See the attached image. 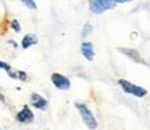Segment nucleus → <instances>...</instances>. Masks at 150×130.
<instances>
[{
	"mask_svg": "<svg viewBox=\"0 0 150 130\" xmlns=\"http://www.w3.org/2000/svg\"><path fill=\"white\" fill-rule=\"evenodd\" d=\"M118 50H120L122 55H125L127 57H129L132 62H135V63H139V65H146L145 59L140 56V53L136 50V49H132V48H120Z\"/></svg>",
	"mask_w": 150,
	"mask_h": 130,
	"instance_id": "nucleus-8",
	"label": "nucleus"
},
{
	"mask_svg": "<svg viewBox=\"0 0 150 130\" xmlns=\"http://www.w3.org/2000/svg\"><path fill=\"white\" fill-rule=\"evenodd\" d=\"M38 42H39V38H38L35 34H27V35H24L21 39V48L29 49L31 46H35Z\"/></svg>",
	"mask_w": 150,
	"mask_h": 130,
	"instance_id": "nucleus-9",
	"label": "nucleus"
},
{
	"mask_svg": "<svg viewBox=\"0 0 150 130\" xmlns=\"http://www.w3.org/2000/svg\"><path fill=\"white\" fill-rule=\"evenodd\" d=\"M89 11L93 14H103L106 11L114 9L117 3L115 0H89Z\"/></svg>",
	"mask_w": 150,
	"mask_h": 130,
	"instance_id": "nucleus-3",
	"label": "nucleus"
},
{
	"mask_svg": "<svg viewBox=\"0 0 150 130\" xmlns=\"http://www.w3.org/2000/svg\"><path fill=\"white\" fill-rule=\"evenodd\" d=\"M131 1H134V0H115L117 4H125V3H131Z\"/></svg>",
	"mask_w": 150,
	"mask_h": 130,
	"instance_id": "nucleus-15",
	"label": "nucleus"
},
{
	"mask_svg": "<svg viewBox=\"0 0 150 130\" xmlns=\"http://www.w3.org/2000/svg\"><path fill=\"white\" fill-rule=\"evenodd\" d=\"M50 81L60 91H68L71 88V80L67 76L61 74V73H52Z\"/></svg>",
	"mask_w": 150,
	"mask_h": 130,
	"instance_id": "nucleus-4",
	"label": "nucleus"
},
{
	"mask_svg": "<svg viewBox=\"0 0 150 130\" xmlns=\"http://www.w3.org/2000/svg\"><path fill=\"white\" fill-rule=\"evenodd\" d=\"M10 27H11V29H13L14 32H17V34L21 31V24H20V21H18V20H16V18L10 21Z\"/></svg>",
	"mask_w": 150,
	"mask_h": 130,
	"instance_id": "nucleus-13",
	"label": "nucleus"
},
{
	"mask_svg": "<svg viewBox=\"0 0 150 130\" xmlns=\"http://www.w3.org/2000/svg\"><path fill=\"white\" fill-rule=\"evenodd\" d=\"M117 84H118V87L122 90V92L128 94V95H131V97L145 98L146 95L149 94L145 87L138 85V84H135V83H132V81H129V80H125V78H118Z\"/></svg>",
	"mask_w": 150,
	"mask_h": 130,
	"instance_id": "nucleus-1",
	"label": "nucleus"
},
{
	"mask_svg": "<svg viewBox=\"0 0 150 130\" xmlns=\"http://www.w3.org/2000/svg\"><path fill=\"white\" fill-rule=\"evenodd\" d=\"M0 101L6 103V98H4V95H3V94H0Z\"/></svg>",
	"mask_w": 150,
	"mask_h": 130,
	"instance_id": "nucleus-16",
	"label": "nucleus"
},
{
	"mask_svg": "<svg viewBox=\"0 0 150 130\" xmlns=\"http://www.w3.org/2000/svg\"><path fill=\"white\" fill-rule=\"evenodd\" d=\"M17 80H20V81L25 83V81H28V80H29V76H28L27 71H24V70H17Z\"/></svg>",
	"mask_w": 150,
	"mask_h": 130,
	"instance_id": "nucleus-12",
	"label": "nucleus"
},
{
	"mask_svg": "<svg viewBox=\"0 0 150 130\" xmlns=\"http://www.w3.org/2000/svg\"><path fill=\"white\" fill-rule=\"evenodd\" d=\"M75 108H76V111H78V113H79V116H81V119H82V122L85 123V126L88 129H91V130L97 129L99 125H97L96 116L93 115V112H92L91 108H89L86 103L75 102Z\"/></svg>",
	"mask_w": 150,
	"mask_h": 130,
	"instance_id": "nucleus-2",
	"label": "nucleus"
},
{
	"mask_svg": "<svg viewBox=\"0 0 150 130\" xmlns=\"http://www.w3.org/2000/svg\"><path fill=\"white\" fill-rule=\"evenodd\" d=\"M92 32H93V25H92L91 22H85L83 27H82V31H81V37L83 39H86Z\"/></svg>",
	"mask_w": 150,
	"mask_h": 130,
	"instance_id": "nucleus-11",
	"label": "nucleus"
},
{
	"mask_svg": "<svg viewBox=\"0 0 150 130\" xmlns=\"http://www.w3.org/2000/svg\"><path fill=\"white\" fill-rule=\"evenodd\" d=\"M0 69H1V70H4L6 73L11 77V78L17 80V70H13V67H11L8 63H6V62H3V60H0Z\"/></svg>",
	"mask_w": 150,
	"mask_h": 130,
	"instance_id": "nucleus-10",
	"label": "nucleus"
},
{
	"mask_svg": "<svg viewBox=\"0 0 150 130\" xmlns=\"http://www.w3.org/2000/svg\"><path fill=\"white\" fill-rule=\"evenodd\" d=\"M29 103H31L32 108L39 109V111H47V108H49V101L43 95L38 94V92H32L31 94Z\"/></svg>",
	"mask_w": 150,
	"mask_h": 130,
	"instance_id": "nucleus-6",
	"label": "nucleus"
},
{
	"mask_svg": "<svg viewBox=\"0 0 150 130\" xmlns=\"http://www.w3.org/2000/svg\"><path fill=\"white\" fill-rule=\"evenodd\" d=\"M81 55L83 56V59L88 62H93L96 57V49L95 45L91 41H83L81 43Z\"/></svg>",
	"mask_w": 150,
	"mask_h": 130,
	"instance_id": "nucleus-7",
	"label": "nucleus"
},
{
	"mask_svg": "<svg viewBox=\"0 0 150 130\" xmlns=\"http://www.w3.org/2000/svg\"><path fill=\"white\" fill-rule=\"evenodd\" d=\"M16 119L18 123H21V125H29V123H32L33 119H35V115H33L32 109L29 105H24L21 108V111L16 115Z\"/></svg>",
	"mask_w": 150,
	"mask_h": 130,
	"instance_id": "nucleus-5",
	"label": "nucleus"
},
{
	"mask_svg": "<svg viewBox=\"0 0 150 130\" xmlns=\"http://www.w3.org/2000/svg\"><path fill=\"white\" fill-rule=\"evenodd\" d=\"M20 1H22V3L27 6L29 10H36L38 9V4H36V1H35V0H20Z\"/></svg>",
	"mask_w": 150,
	"mask_h": 130,
	"instance_id": "nucleus-14",
	"label": "nucleus"
}]
</instances>
